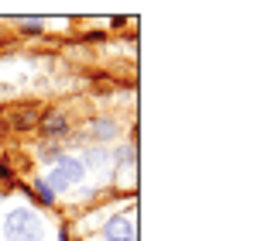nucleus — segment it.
I'll list each match as a JSON object with an SVG mask.
<instances>
[{
	"instance_id": "obj_4",
	"label": "nucleus",
	"mask_w": 254,
	"mask_h": 241,
	"mask_svg": "<svg viewBox=\"0 0 254 241\" xmlns=\"http://www.w3.org/2000/svg\"><path fill=\"white\" fill-rule=\"evenodd\" d=\"M89 138H96V141H110V138H117V124H114V120H96V124L89 127Z\"/></svg>"
},
{
	"instance_id": "obj_2",
	"label": "nucleus",
	"mask_w": 254,
	"mask_h": 241,
	"mask_svg": "<svg viewBox=\"0 0 254 241\" xmlns=\"http://www.w3.org/2000/svg\"><path fill=\"white\" fill-rule=\"evenodd\" d=\"M103 235H107V241H134V224L127 217H110Z\"/></svg>"
},
{
	"instance_id": "obj_6",
	"label": "nucleus",
	"mask_w": 254,
	"mask_h": 241,
	"mask_svg": "<svg viewBox=\"0 0 254 241\" xmlns=\"http://www.w3.org/2000/svg\"><path fill=\"white\" fill-rule=\"evenodd\" d=\"M86 162H89V165H96V169H103V165H107V162H110V155H107V152H103V148H93V152H89V155H86Z\"/></svg>"
},
{
	"instance_id": "obj_9",
	"label": "nucleus",
	"mask_w": 254,
	"mask_h": 241,
	"mask_svg": "<svg viewBox=\"0 0 254 241\" xmlns=\"http://www.w3.org/2000/svg\"><path fill=\"white\" fill-rule=\"evenodd\" d=\"M21 28H24V31H42V21H38V17H24Z\"/></svg>"
},
{
	"instance_id": "obj_1",
	"label": "nucleus",
	"mask_w": 254,
	"mask_h": 241,
	"mask_svg": "<svg viewBox=\"0 0 254 241\" xmlns=\"http://www.w3.org/2000/svg\"><path fill=\"white\" fill-rule=\"evenodd\" d=\"M3 235L7 241H42V217L28 207H14L3 217Z\"/></svg>"
},
{
	"instance_id": "obj_8",
	"label": "nucleus",
	"mask_w": 254,
	"mask_h": 241,
	"mask_svg": "<svg viewBox=\"0 0 254 241\" xmlns=\"http://www.w3.org/2000/svg\"><path fill=\"white\" fill-rule=\"evenodd\" d=\"M117 162H121V165H134V148H130V145H124V148L117 152Z\"/></svg>"
},
{
	"instance_id": "obj_3",
	"label": "nucleus",
	"mask_w": 254,
	"mask_h": 241,
	"mask_svg": "<svg viewBox=\"0 0 254 241\" xmlns=\"http://www.w3.org/2000/svg\"><path fill=\"white\" fill-rule=\"evenodd\" d=\"M62 179H65V186H76L79 179H83V172H86V165L79 159H59V169H55Z\"/></svg>"
},
{
	"instance_id": "obj_5",
	"label": "nucleus",
	"mask_w": 254,
	"mask_h": 241,
	"mask_svg": "<svg viewBox=\"0 0 254 241\" xmlns=\"http://www.w3.org/2000/svg\"><path fill=\"white\" fill-rule=\"evenodd\" d=\"M42 131L48 134V138H59V134H65V118H62V114H48V118L42 120Z\"/></svg>"
},
{
	"instance_id": "obj_7",
	"label": "nucleus",
	"mask_w": 254,
	"mask_h": 241,
	"mask_svg": "<svg viewBox=\"0 0 254 241\" xmlns=\"http://www.w3.org/2000/svg\"><path fill=\"white\" fill-rule=\"evenodd\" d=\"M35 193H38V200H45V203L55 200V193H52V190L45 186V179H38V183H35Z\"/></svg>"
}]
</instances>
